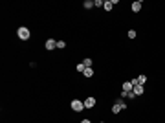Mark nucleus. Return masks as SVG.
<instances>
[{
  "mask_svg": "<svg viewBox=\"0 0 165 123\" xmlns=\"http://www.w3.org/2000/svg\"><path fill=\"white\" fill-rule=\"evenodd\" d=\"M17 35H18V39H20V41H28L31 33H29V29H28L26 26H20V28L17 29Z\"/></svg>",
  "mask_w": 165,
  "mask_h": 123,
  "instance_id": "obj_1",
  "label": "nucleus"
},
{
  "mask_svg": "<svg viewBox=\"0 0 165 123\" xmlns=\"http://www.w3.org/2000/svg\"><path fill=\"white\" fill-rule=\"evenodd\" d=\"M72 110H75V112H81V110H84V101L73 99V101H72Z\"/></svg>",
  "mask_w": 165,
  "mask_h": 123,
  "instance_id": "obj_2",
  "label": "nucleus"
},
{
  "mask_svg": "<svg viewBox=\"0 0 165 123\" xmlns=\"http://www.w3.org/2000/svg\"><path fill=\"white\" fill-rule=\"evenodd\" d=\"M96 97H92V96H88L86 99H84V109H92V107H96Z\"/></svg>",
  "mask_w": 165,
  "mask_h": 123,
  "instance_id": "obj_3",
  "label": "nucleus"
},
{
  "mask_svg": "<svg viewBox=\"0 0 165 123\" xmlns=\"http://www.w3.org/2000/svg\"><path fill=\"white\" fill-rule=\"evenodd\" d=\"M44 46H46V50H48V52H52V50H55V48H57V41H53V39H48Z\"/></svg>",
  "mask_w": 165,
  "mask_h": 123,
  "instance_id": "obj_4",
  "label": "nucleus"
},
{
  "mask_svg": "<svg viewBox=\"0 0 165 123\" xmlns=\"http://www.w3.org/2000/svg\"><path fill=\"white\" fill-rule=\"evenodd\" d=\"M132 90H134L132 81H125V83H123V92H132Z\"/></svg>",
  "mask_w": 165,
  "mask_h": 123,
  "instance_id": "obj_5",
  "label": "nucleus"
},
{
  "mask_svg": "<svg viewBox=\"0 0 165 123\" xmlns=\"http://www.w3.org/2000/svg\"><path fill=\"white\" fill-rule=\"evenodd\" d=\"M112 7H114L112 0H103V9L105 11H112Z\"/></svg>",
  "mask_w": 165,
  "mask_h": 123,
  "instance_id": "obj_6",
  "label": "nucleus"
},
{
  "mask_svg": "<svg viewBox=\"0 0 165 123\" xmlns=\"http://www.w3.org/2000/svg\"><path fill=\"white\" fill-rule=\"evenodd\" d=\"M134 94H136V96H143V92H145V88H143V85H136V86H134Z\"/></svg>",
  "mask_w": 165,
  "mask_h": 123,
  "instance_id": "obj_7",
  "label": "nucleus"
},
{
  "mask_svg": "<svg viewBox=\"0 0 165 123\" xmlns=\"http://www.w3.org/2000/svg\"><path fill=\"white\" fill-rule=\"evenodd\" d=\"M141 6H143V2H139V0H138V2H134V4H132V6H130V9H132V11H134V13H138V11H139V9H141Z\"/></svg>",
  "mask_w": 165,
  "mask_h": 123,
  "instance_id": "obj_8",
  "label": "nucleus"
},
{
  "mask_svg": "<svg viewBox=\"0 0 165 123\" xmlns=\"http://www.w3.org/2000/svg\"><path fill=\"white\" fill-rule=\"evenodd\" d=\"M145 83H147V75H138V85H145Z\"/></svg>",
  "mask_w": 165,
  "mask_h": 123,
  "instance_id": "obj_9",
  "label": "nucleus"
},
{
  "mask_svg": "<svg viewBox=\"0 0 165 123\" xmlns=\"http://www.w3.org/2000/svg\"><path fill=\"white\" fill-rule=\"evenodd\" d=\"M83 6H84V9H92L94 7V2H92V0H84Z\"/></svg>",
  "mask_w": 165,
  "mask_h": 123,
  "instance_id": "obj_10",
  "label": "nucleus"
},
{
  "mask_svg": "<svg viewBox=\"0 0 165 123\" xmlns=\"http://www.w3.org/2000/svg\"><path fill=\"white\" fill-rule=\"evenodd\" d=\"M83 65L86 66V68H92V65H94V63H92V59H90V57H86V59L83 61Z\"/></svg>",
  "mask_w": 165,
  "mask_h": 123,
  "instance_id": "obj_11",
  "label": "nucleus"
},
{
  "mask_svg": "<svg viewBox=\"0 0 165 123\" xmlns=\"http://www.w3.org/2000/svg\"><path fill=\"white\" fill-rule=\"evenodd\" d=\"M83 73H84V77H92L94 75V70H92V68H84Z\"/></svg>",
  "mask_w": 165,
  "mask_h": 123,
  "instance_id": "obj_12",
  "label": "nucleus"
},
{
  "mask_svg": "<svg viewBox=\"0 0 165 123\" xmlns=\"http://www.w3.org/2000/svg\"><path fill=\"white\" fill-rule=\"evenodd\" d=\"M121 110H123V109H121V107L117 105V103H116V105L112 107V112H114V114H119V112H121Z\"/></svg>",
  "mask_w": 165,
  "mask_h": 123,
  "instance_id": "obj_13",
  "label": "nucleus"
},
{
  "mask_svg": "<svg viewBox=\"0 0 165 123\" xmlns=\"http://www.w3.org/2000/svg\"><path fill=\"white\" fill-rule=\"evenodd\" d=\"M128 39H136V29H128Z\"/></svg>",
  "mask_w": 165,
  "mask_h": 123,
  "instance_id": "obj_14",
  "label": "nucleus"
},
{
  "mask_svg": "<svg viewBox=\"0 0 165 123\" xmlns=\"http://www.w3.org/2000/svg\"><path fill=\"white\" fill-rule=\"evenodd\" d=\"M116 103H117V105H119V107H121V109H123V110H125V109H127V105H125V103L121 101V97H119V99H116Z\"/></svg>",
  "mask_w": 165,
  "mask_h": 123,
  "instance_id": "obj_15",
  "label": "nucleus"
},
{
  "mask_svg": "<svg viewBox=\"0 0 165 123\" xmlns=\"http://www.w3.org/2000/svg\"><path fill=\"white\" fill-rule=\"evenodd\" d=\"M64 46H66V42H64V41H57V48H59V50H62Z\"/></svg>",
  "mask_w": 165,
  "mask_h": 123,
  "instance_id": "obj_16",
  "label": "nucleus"
},
{
  "mask_svg": "<svg viewBox=\"0 0 165 123\" xmlns=\"http://www.w3.org/2000/svg\"><path fill=\"white\" fill-rule=\"evenodd\" d=\"M96 6H101L103 7V0H94V7H96Z\"/></svg>",
  "mask_w": 165,
  "mask_h": 123,
  "instance_id": "obj_17",
  "label": "nucleus"
},
{
  "mask_svg": "<svg viewBox=\"0 0 165 123\" xmlns=\"http://www.w3.org/2000/svg\"><path fill=\"white\" fill-rule=\"evenodd\" d=\"M84 68H86V66L81 63V65H77V72H84Z\"/></svg>",
  "mask_w": 165,
  "mask_h": 123,
  "instance_id": "obj_18",
  "label": "nucleus"
},
{
  "mask_svg": "<svg viewBox=\"0 0 165 123\" xmlns=\"http://www.w3.org/2000/svg\"><path fill=\"white\" fill-rule=\"evenodd\" d=\"M127 97H128V99H134V97H136V94H134V92H128Z\"/></svg>",
  "mask_w": 165,
  "mask_h": 123,
  "instance_id": "obj_19",
  "label": "nucleus"
},
{
  "mask_svg": "<svg viewBox=\"0 0 165 123\" xmlns=\"http://www.w3.org/2000/svg\"><path fill=\"white\" fill-rule=\"evenodd\" d=\"M81 123H92V121H90V120H83Z\"/></svg>",
  "mask_w": 165,
  "mask_h": 123,
  "instance_id": "obj_20",
  "label": "nucleus"
}]
</instances>
